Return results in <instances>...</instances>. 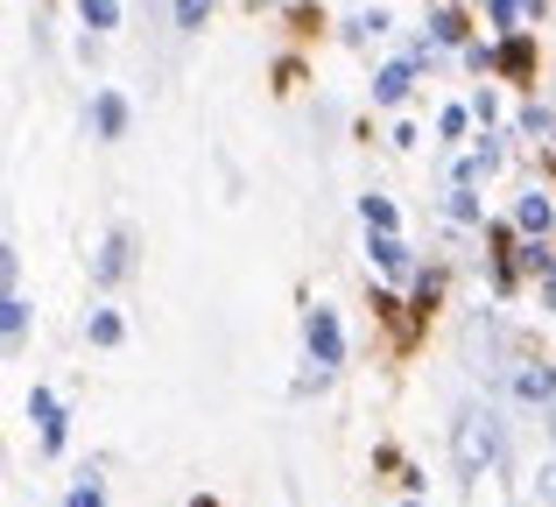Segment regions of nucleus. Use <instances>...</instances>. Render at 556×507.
Returning a JSON list of instances; mask_svg holds the SVG:
<instances>
[{
	"instance_id": "1",
	"label": "nucleus",
	"mask_w": 556,
	"mask_h": 507,
	"mask_svg": "<svg viewBox=\"0 0 556 507\" xmlns=\"http://www.w3.org/2000/svg\"><path fill=\"white\" fill-rule=\"evenodd\" d=\"M458 466L472 472V480L501 466V416L493 409H465L458 416Z\"/></svg>"
},
{
	"instance_id": "2",
	"label": "nucleus",
	"mask_w": 556,
	"mask_h": 507,
	"mask_svg": "<svg viewBox=\"0 0 556 507\" xmlns=\"http://www.w3.org/2000/svg\"><path fill=\"white\" fill-rule=\"evenodd\" d=\"M303 339H311V359H317V373L345 367V331H339V317H331V310H311V317H303Z\"/></svg>"
},
{
	"instance_id": "3",
	"label": "nucleus",
	"mask_w": 556,
	"mask_h": 507,
	"mask_svg": "<svg viewBox=\"0 0 556 507\" xmlns=\"http://www.w3.org/2000/svg\"><path fill=\"white\" fill-rule=\"evenodd\" d=\"M28 416H36V430H42V452H64L71 444V423H64V409H56V395L50 388H28Z\"/></svg>"
},
{
	"instance_id": "4",
	"label": "nucleus",
	"mask_w": 556,
	"mask_h": 507,
	"mask_svg": "<svg viewBox=\"0 0 556 507\" xmlns=\"http://www.w3.org/2000/svg\"><path fill=\"white\" fill-rule=\"evenodd\" d=\"M549 226H556V198H549V191H521V198H515V233L549 240Z\"/></svg>"
},
{
	"instance_id": "5",
	"label": "nucleus",
	"mask_w": 556,
	"mask_h": 507,
	"mask_svg": "<svg viewBox=\"0 0 556 507\" xmlns=\"http://www.w3.org/2000/svg\"><path fill=\"white\" fill-rule=\"evenodd\" d=\"M515 395L521 402H556V367H543V359H521V367H515Z\"/></svg>"
},
{
	"instance_id": "6",
	"label": "nucleus",
	"mask_w": 556,
	"mask_h": 507,
	"mask_svg": "<svg viewBox=\"0 0 556 507\" xmlns=\"http://www.w3.org/2000/svg\"><path fill=\"white\" fill-rule=\"evenodd\" d=\"M416 56H402V64H388V71H380V78H374V99H380V106H402V99H408V85H416Z\"/></svg>"
},
{
	"instance_id": "7",
	"label": "nucleus",
	"mask_w": 556,
	"mask_h": 507,
	"mask_svg": "<svg viewBox=\"0 0 556 507\" xmlns=\"http://www.w3.org/2000/svg\"><path fill=\"white\" fill-rule=\"evenodd\" d=\"M493 64H501L507 78H535V42H529V36L515 28V36H501V50H493Z\"/></svg>"
},
{
	"instance_id": "8",
	"label": "nucleus",
	"mask_w": 556,
	"mask_h": 507,
	"mask_svg": "<svg viewBox=\"0 0 556 507\" xmlns=\"http://www.w3.org/2000/svg\"><path fill=\"white\" fill-rule=\"evenodd\" d=\"M121 127H127V99L121 92H99L92 99V135L99 141H121Z\"/></svg>"
},
{
	"instance_id": "9",
	"label": "nucleus",
	"mask_w": 556,
	"mask_h": 507,
	"mask_svg": "<svg viewBox=\"0 0 556 507\" xmlns=\"http://www.w3.org/2000/svg\"><path fill=\"white\" fill-rule=\"evenodd\" d=\"M367 254H374V268H380V275H408V248H402V233H374V240H367Z\"/></svg>"
},
{
	"instance_id": "10",
	"label": "nucleus",
	"mask_w": 556,
	"mask_h": 507,
	"mask_svg": "<svg viewBox=\"0 0 556 507\" xmlns=\"http://www.w3.org/2000/svg\"><path fill=\"white\" fill-rule=\"evenodd\" d=\"M92 275H99V282H121V275H127V233H113L106 248H99V261H92Z\"/></svg>"
},
{
	"instance_id": "11",
	"label": "nucleus",
	"mask_w": 556,
	"mask_h": 507,
	"mask_svg": "<svg viewBox=\"0 0 556 507\" xmlns=\"http://www.w3.org/2000/svg\"><path fill=\"white\" fill-rule=\"evenodd\" d=\"M78 22L92 36H106V28H121V0H78Z\"/></svg>"
},
{
	"instance_id": "12",
	"label": "nucleus",
	"mask_w": 556,
	"mask_h": 507,
	"mask_svg": "<svg viewBox=\"0 0 556 507\" xmlns=\"http://www.w3.org/2000/svg\"><path fill=\"white\" fill-rule=\"evenodd\" d=\"M430 28H437V42H444V50H465V42H472V28H465V14H458V8H444Z\"/></svg>"
},
{
	"instance_id": "13",
	"label": "nucleus",
	"mask_w": 556,
	"mask_h": 507,
	"mask_svg": "<svg viewBox=\"0 0 556 507\" xmlns=\"http://www.w3.org/2000/svg\"><path fill=\"white\" fill-rule=\"evenodd\" d=\"M22 331H28V303L8 289V303H0V339H8V345H22Z\"/></svg>"
},
{
	"instance_id": "14",
	"label": "nucleus",
	"mask_w": 556,
	"mask_h": 507,
	"mask_svg": "<svg viewBox=\"0 0 556 507\" xmlns=\"http://www.w3.org/2000/svg\"><path fill=\"white\" fill-rule=\"evenodd\" d=\"M85 331H92V345H121V339H127L121 310H92V325H85Z\"/></svg>"
},
{
	"instance_id": "15",
	"label": "nucleus",
	"mask_w": 556,
	"mask_h": 507,
	"mask_svg": "<svg viewBox=\"0 0 556 507\" xmlns=\"http://www.w3.org/2000/svg\"><path fill=\"white\" fill-rule=\"evenodd\" d=\"M444 212H451L458 226H479V198H472V183H458V191L444 198Z\"/></svg>"
},
{
	"instance_id": "16",
	"label": "nucleus",
	"mask_w": 556,
	"mask_h": 507,
	"mask_svg": "<svg viewBox=\"0 0 556 507\" xmlns=\"http://www.w3.org/2000/svg\"><path fill=\"white\" fill-rule=\"evenodd\" d=\"M359 219H367L374 233H394V205L388 198H359Z\"/></svg>"
},
{
	"instance_id": "17",
	"label": "nucleus",
	"mask_w": 556,
	"mask_h": 507,
	"mask_svg": "<svg viewBox=\"0 0 556 507\" xmlns=\"http://www.w3.org/2000/svg\"><path fill=\"white\" fill-rule=\"evenodd\" d=\"M465 127H472V106H444V113H437V135H451V141H458Z\"/></svg>"
},
{
	"instance_id": "18",
	"label": "nucleus",
	"mask_w": 556,
	"mask_h": 507,
	"mask_svg": "<svg viewBox=\"0 0 556 507\" xmlns=\"http://www.w3.org/2000/svg\"><path fill=\"white\" fill-rule=\"evenodd\" d=\"M177 22L184 28H204V22H212V0H177Z\"/></svg>"
},
{
	"instance_id": "19",
	"label": "nucleus",
	"mask_w": 556,
	"mask_h": 507,
	"mask_svg": "<svg viewBox=\"0 0 556 507\" xmlns=\"http://www.w3.org/2000/svg\"><path fill=\"white\" fill-rule=\"evenodd\" d=\"M521 135H556V121L543 106H521Z\"/></svg>"
},
{
	"instance_id": "20",
	"label": "nucleus",
	"mask_w": 556,
	"mask_h": 507,
	"mask_svg": "<svg viewBox=\"0 0 556 507\" xmlns=\"http://www.w3.org/2000/svg\"><path fill=\"white\" fill-rule=\"evenodd\" d=\"M353 36H388V14H380V8H367V14L353 22Z\"/></svg>"
},
{
	"instance_id": "21",
	"label": "nucleus",
	"mask_w": 556,
	"mask_h": 507,
	"mask_svg": "<svg viewBox=\"0 0 556 507\" xmlns=\"http://www.w3.org/2000/svg\"><path fill=\"white\" fill-rule=\"evenodd\" d=\"M64 507H106V494H99V486L85 480V486H71V500H64Z\"/></svg>"
},
{
	"instance_id": "22",
	"label": "nucleus",
	"mask_w": 556,
	"mask_h": 507,
	"mask_svg": "<svg viewBox=\"0 0 556 507\" xmlns=\"http://www.w3.org/2000/svg\"><path fill=\"white\" fill-rule=\"evenodd\" d=\"M535 494H543V507H556V466L535 472Z\"/></svg>"
},
{
	"instance_id": "23",
	"label": "nucleus",
	"mask_w": 556,
	"mask_h": 507,
	"mask_svg": "<svg viewBox=\"0 0 556 507\" xmlns=\"http://www.w3.org/2000/svg\"><path fill=\"white\" fill-rule=\"evenodd\" d=\"M543 303H549V310H556V268L543 275Z\"/></svg>"
},
{
	"instance_id": "24",
	"label": "nucleus",
	"mask_w": 556,
	"mask_h": 507,
	"mask_svg": "<svg viewBox=\"0 0 556 507\" xmlns=\"http://www.w3.org/2000/svg\"><path fill=\"white\" fill-rule=\"evenodd\" d=\"M190 507H218V500H212V494H198V500H190Z\"/></svg>"
},
{
	"instance_id": "25",
	"label": "nucleus",
	"mask_w": 556,
	"mask_h": 507,
	"mask_svg": "<svg viewBox=\"0 0 556 507\" xmlns=\"http://www.w3.org/2000/svg\"><path fill=\"white\" fill-rule=\"evenodd\" d=\"M549 169H556V135H549Z\"/></svg>"
},
{
	"instance_id": "26",
	"label": "nucleus",
	"mask_w": 556,
	"mask_h": 507,
	"mask_svg": "<svg viewBox=\"0 0 556 507\" xmlns=\"http://www.w3.org/2000/svg\"><path fill=\"white\" fill-rule=\"evenodd\" d=\"M549 430H556V423H549Z\"/></svg>"
}]
</instances>
